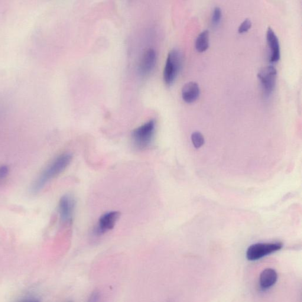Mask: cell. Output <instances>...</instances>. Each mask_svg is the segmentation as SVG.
Wrapping results in <instances>:
<instances>
[{"mask_svg":"<svg viewBox=\"0 0 302 302\" xmlns=\"http://www.w3.org/2000/svg\"><path fill=\"white\" fill-rule=\"evenodd\" d=\"M72 160V155L69 153L61 154L51 162L39 175L31 187L32 193H37L43 189L48 182L56 178L66 169Z\"/></svg>","mask_w":302,"mask_h":302,"instance_id":"1","label":"cell"},{"mask_svg":"<svg viewBox=\"0 0 302 302\" xmlns=\"http://www.w3.org/2000/svg\"><path fill=\"white\" fill-rule=\"evenodd\" d=\"M121 216L118 212H110L103 214L99 220L95 230V235L101 236L114 228Z\"/></svg>","mask_w":302,"mask_h":302,"instance_id":"7","label":"cell"},{"mask_svg":"<svg viewBox=\"0 0 302 302\" xmlns=\"http://www.w3.org/2000/svg\"><path fill=\"white\" fill-rule=\"evenodd\" d=\"M75 201L69 195H64L58 203V213L60 220L63 225H69L72 222Z\"/></svg>","mask_w":302,"mask_h":302,"instance_id":"6","label":"cell"},{"mask_svg":"<svg viewBox=\"0 0 302 302\" xmlns=\"http://www.w3.org/2000/svg\"><path fill=\"white\" fill-rule=\"evenodd\" d=\"M222 9L219 6L214 8L213 15H212V23L214 25H218L222 19Z\"/></svg>","mask_w":302,"mask_h":302,"instance_id":"14","label":"cell"},{"mask_svg":"<svg viewBox=\"0 0 302 302\" xmlns=\"http://www.w3.org/2000/svg\"><path fill=\"white\" fill-rule=\"evenodd\" d=\"M100 300V294L98 292H93L89 298L87 302H99Z\"/></svg>","mask_w":302,"mask_h":302,"instance_id":"17","label":"cell"},{"mask_svg":"<svg viewBox=\"0 0 302 302\" xmlns=\"http://www.w3.org/2000/svg\"><path fill=\"white\" fill-rule=\"evenodd\" d=\"M191 140H192L194 147L197 149L202 147L204 144V136L199 132L193 133L192 135H191Z\"/></svg>","mask_w":302,"mask_h":302,"instance_id":"13","label":"cell"},{"mask_svg":"<svg viewBox=\"0 0 302 302\" xmlns=\"http://www.w3.org/2000/svg\"><path fill=\"white\" fill-rule=\"evenodd\" d=\"M200 94V87L196 82H188L182 89V97L184 101L188 103L196 101L199 98Z\"/></svg>","mask_w":302,"mask_h":302,"instance_id":"10","label":"cell"},{"mask_svg":"<svg viewBox=\"0 0 302 302\" xmlns=\"http://www.w3.org/2000/svg\"><path fill=\"white\" fill-rule=\"evenodd\" d=\"M155 126L154 120H151L133 131L132 141L136 148L144 150L149 147L153 140Z\"/></svg>","mask_w":302,"mask_h":302,"instance_id":"2","label":"cell"},{"mask_svg":"<svg viewBox=\"0 0 302 302\" xmlns=\"http://www.w3.org/2000/svg\"><path fill=\"white\" fill-rule=\"evenodd\" d=\"M209 46V31L204 30L201 32L196 41V48L198 51L204 52Z\"/></svg>","mask_w":302,"mask_h":302,"instance_id":"12","label":"cell"},{"mask_svg":"<svg viewBox=\"0 0 302 302\" xmlns=\"http://www.w3.org/2000/svg\"><path fill=\"white\" fill-rule=\"evenodd\" d=\"M157 61V54L154 49H148L145 52L141 58L139 70L142 75L150 73L155 66Z\"/></svg>","mask_w":302,"mask_h":302,"instance_id":"9","label":"cell"},{"mask_svg":"<svg viewBox=\"0 0 302 302\" xmlns=\"http://www.w3.org/2000/svg\"><path fill=\"white\" fill-rule=\"evenodd\" d=\"M283 247L282 243H257L249 247L246 257L250 261H258L265 256L281 250Z\"/></svg>","mask_w":302,"mask_h":302,"instance_id":"4","label":"cell"},{"mask_svg":"<svg viewBox=\"0 0 302 302\" xmlns=\"http://www.w3.org/2000/svg\"><path fill=\"white\" fill-rule=\"evenodd\" d=\"M277 272L273 269H266L260 276L259 283L264 290L271 288L277 283Z\"/></svg>","mask_w":302,"mask_h":302,"instance_id":"11","label":"cell"},{"mask_svg":"<svg viewBox=\"0 0 302 302\" xmlns=\"http://www.w3.org/2000/svg\"><path fill=\"white\" fill-rule=\"evenodd\" d=\"M266 38L271 49L270 60L271 62H277L281 58L280 44L277 34L271 27L268 29Z\"/></svg>","mask_w":302,"mask_h":302,"instance_id":"8","label":"cell"},{"mask_svg":"<svg viewBox=\"0 0 302 302\" xmlns=\"http://www.w3.org/2000/svg\"><path fill=\"white\" fill-rule=\"evenodd\" d=\"M277 70L272 66H266L259 71L258 76L266 96H269L275 89L277 83Z\"/></svg>","mask_w":302,"mask_h":302,"instance_id":"5","label":"cell"},{"mask_svg":"<svg viewBox=\"0 0 302 302\" xmlns=\"http://www.w3.org/2000/svg\"><path fill=\"white\" fill-rule=\"evenodd\" d=\"M9 173V168L6 165L0 166V183L7 177Z\"/></svg>","mask_w":302,"mask_h":302,"instance_id":"16","label":"cell"},{"mask_svg":"<svg viewBox=\"0 0 302 302\" xmlns=\"http://www.w3.org/2000/svg\"><path fill=\"white\" fill-rule=\"evenodd\" d=\"M38 302L30 301V302Z\"/></svg>","mask_w":302,"mask_h":302,"instance_id":"18","label":"cell"},{"mask_svg":"<svg viewBox=\"0 0 302 302\" xmlns=\"http://www.w3.org/2000/svg\"><path fill=\"white\" fill-rule=\"evenodd\" d=\"M179 50L174 49L168 55L164 71L165 82L168 85L173 84L179 74L183 57Z\"/></svg>","mask_w":302,"mask_h":302,"instance_id":"3","label":"cell"},{"mask_svg":"<svg viewBox=\"0 0 302 302\" xmlns=\"http://www.w3.org/2000/svg\"><path fill=\"white\" fill-rule=\"evenodd\" d=\"M252 25V24L251 19L249 18L245 19L244 21H243L239 26L238 29L239 33H243V32L248 31L249 29L251 28Z\"/></svg>","mask_w":302,"mask_h":302,"instance_id":"15","label":"cell"}]
</instances>
